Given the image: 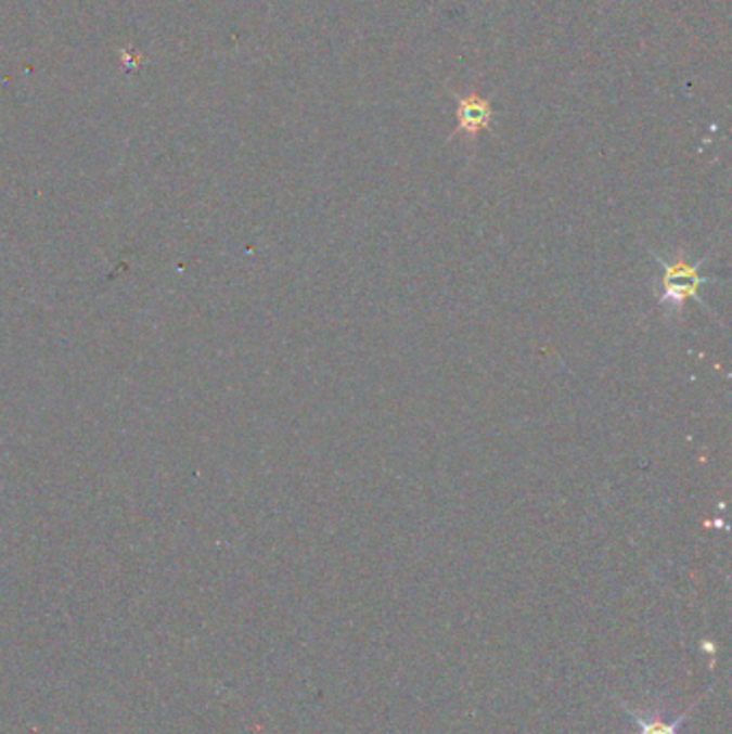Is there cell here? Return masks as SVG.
Masks as SVG:
<instances>
[{
	"instance_id": "cell-1",
	"label": "cell",
	"mask_w": 732,
	"mask_h": 734,
	"mask_svg": "<svg viewBox=\"0 0 732 734\" xmlns=\"http://www.w3.org/2000/svg\"><path fill=\"white\" fill-rule=\"evenodd\" d=\"M709 280L701 275L698 267L688 262L685 254L679 252L672 262L662 265V278H659V304L668 308L670 312H681L685 301L696 299L703 284Z\"/></svg>"
},
{
	"instance_id": "cell-2",
	"label": "cell",
	"mask_w": 732,
	"mask_h": 734,
	"mask_svg": "<svg viewBox=\"0 0 732 734\" xmlns=\"http://www.w3.org/2000/svg\"><path fill=\"white\" fill-rule=\"evenodd\" d=\"M492 123V105L479 98L477 93H471L468 98L458 100V129L455 133H466L471 140H475L488 125Z\"/></svg>"
},
{
	"instance_id": "cell-3",
	"label": "cell",
	"mask_w": 732,
	"mask_h": 734,
	"mask_svg": "<svg viewBox=\"0 0 732 734\" xmlns=\"http://www.w3.org/2000/svg\"><path fill=\"white\" fill-rule=\"evenodd\" d=\"M621 707L626 709V713H628L629 718L638 724V729H640V734H679V729H681V724L685 722V718H688V713L696 707V703H692L690 705V709H685L675 722H666L662 716H638L633 709H629L628 705L626 703H621Z\"/></svg>"
}]
</instances>
